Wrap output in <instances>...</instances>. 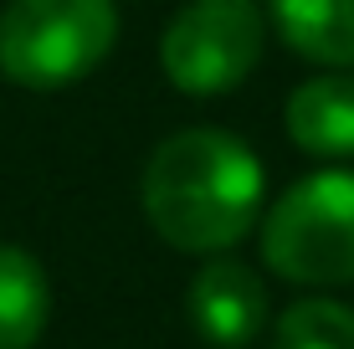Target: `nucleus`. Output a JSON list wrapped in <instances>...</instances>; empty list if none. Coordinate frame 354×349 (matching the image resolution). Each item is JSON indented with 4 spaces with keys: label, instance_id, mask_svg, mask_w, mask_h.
Wrapping results in <instances>:
<instances>
[{
    "label": "nucleus",
    "instance_id": "f257e3e1",
    "mask_svg": "<svg viewBox=\"0 0 354 349\" xmlns=\"http://www.w3.org/2000/svg\"><path fill=\"white\" fill-rule=\"evenodd\" d=\"M144 216L175 252L236 247L262 211V164L226 129H180L144 164Z\"/></svg>",
    "mask_w": 354,
    "mask_h": 349
},
{
    "label": "nucleus",
    "instance_id": "f03ea898",
    "mask_svg": "<svg viewBox=\"0 0 354 349\" xmlns=\"http://www.w3.org/2000/svg\"><path fill=\"white\" fill-rule=\"evenodd\" d=\"M113 36V0H10L0 10V72L21 88L52 93L103 67Z\"/></svg>",
    "mask_w": 354,
    "mask_h": 349
},
{
    "label": "nucleus",
    "instance_id": "7ed1b4c3",
    "mask_svg": "<svg viewBox=\"0 0 354 349\" xmlns=\"http://www.w3.org/2000/svg\"><path fill=\"white\" fill-rule=\"evenodd\" d=\"M262 262L288 283H354V170H319L262 216Z\"/></svg>",
    "mask_w": 354,
    "mask_h": 349
},
{
    "label": "nucleus",
    "instance_id": "20e7f679",
    "mask_svg": "<svg viewBox=\"0 0 354 349\" xmlns=\"http://www.w3.org/2000/svg\"><path fill=\"white\" fill-rule=\"evenodd\" d=\"M267 41V21L252 0H190L165 26L160 62L180 93L211 98L247 82Z\"/></svg>",
    "mask_w": 354,
    "mask_h": 349
},
{
    "label": "nucleus",
    "instance_id": "39448f33",
    "mask_svg": "<svg viewBox=\"0 0 354 349\" xmlns=\"http://www.w3.org/2000/svg\"><path fill=\"white\" fill-rule=\"evenodd\" d=\"M190 329L216 349H247L267 329V287L252 267L231 257L205 262L185 287Z\"/></svg>",
    "mask_w": 354,
    "mask_h": 349
},
{
    "label": "nucleus",
    "instance_id": "423d86ee",
    "mask_svg": "<svg viewBox=\"0 0 354 349\" xmlns=\"http://www.w3.org/2000/svg\"><path fill=\"white\" fill-rule=\"evenodd\" d=\"M288 134L313 160H354V72H319L292 88Z\"/></svg>",
    "mask_w": 354,
    "mask_h": 349
},
{
    "label": "nucleus",
    "instance_id": "0eeeda50",
    "mask_svg": "<svg viewBox=\"0 0 354 349\" xmlns=\"http://www.w3.org/2000/svg\"><path fill=\"white\" fill-rule=\"evenodd\" d=\"M277 36L324 67H354V0H272Z\"/></svg>",
    "mask_w": 354,
    "mask_h": 349
},
{
    "label": "nucleus",
    "instance_id": "6e6552de",
    "mask_svg": "<svg viewBox=\"0 0 354 349\" xmlns=\"http://www.w3.org/2000/svg\"><path fill=\"white\" fill-rule=\"evenodd\" d=\"M52 319V287L26 247L0 242V349H31Z\"/></svg>",
    "mask_w": 354,
    "mask_h": 349
},
{
    "label": "nucleus",
    "instance_id": "1a4fd4ad",
    "mask_svg": "<svg viewBox=\"0 0 354 349\" xmlns=\"http://www.w3.org/2000/svg\"><path fill=\"white\" fill-rule=\"evenodd\" d=\"M272 349H354V308L339 298H298L277 314Z\"/></svg>",
    "mask_w": 354,
    "mask_h": 349
}]
</instances>
